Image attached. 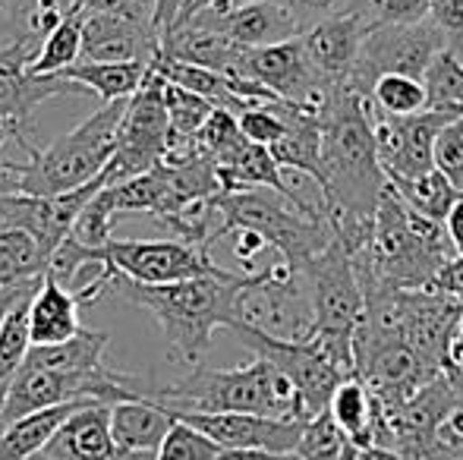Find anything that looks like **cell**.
<instances>
[{
	"label": "cell",
	"instance_id": "1",
	"mask_svg": "<svg viewBox=\"0 0 463 460\" xmlns=\"http://www.w3.org/2000/svg\"><path fill=\"white\" fill-rule=\"evenodd\" d=\"M318 209L335 239L347 249V256H354L366 243L375 205L388 186L375 158L366 99L347 86H337L318 111Z\"/></svg>",
	"mask_w": 463,
	"mask_h": 460
},
{
	"label": "cell",
	"instance_id": "2",
	"mask_svg": "<svg viewBox=\"0 0 463 460\" xmlns=\"http://www.w3.org/2000/svg\"><path fill=\"white\" fill-rule=\"evenodd\" d=\"M246 277V271H224L218 277L177 284H136L114 271L104 284V296H117L152 313L165 332L171 362L195 369L212 347V334L237 322V294Z\"/></svg>",
	"mask_w": 463,
	"mask_h": 460
},
{
	"label": "cell",
	"instance_id": "3",
	"mask_svg": "<svg viewBox=\"0 0 463 460\" xmlns=\"http://www.w3.org/2000/svg\"><path fill=\"white\" fill-rule=\"evenodd\" d=\"M451 258L454 249L445 228L420 218L391 186H384L366 243L350 256V265L369 300L391 290H432L439 271Z\"/></svg>",
	"mask_w": 463,
	"mask_h": 460
},
{
	"label": "cell",
	"instance_id": "4",
	"mask_svg": "<svg viewBox=\"0 0 463 460\" xmlns=\"http://www.w3.org/2000/svg\"><path fill=\"white\" fill-rule=\"evenodd\" d=\"M123 108H127V99L101 105L89 120H82L67 136L54 139L48 148L29 146L25 148L29 164L0 158V192L51 199L92 183L114 155Z\"/></svg>",
	"mask_w": 463,
	"mask_h": 460
},
{
	"label": "cell",
	"instance_id": "5",
	"mask_svg": "<svg viewBox=\"0 0 463 460\" xmlns=\"http://www.w3.org/2000/svg\"><path fill=\"white\" fill-rule=\"evenodd\" d=\"M148 400L180 413H252L306 423L293 385L265 360H252L237 369L195 366L174 385H155Z\"/></svg>",
	"mask_w": 463,
	"mask_h": 460
},
{
	"label": "cell",
	"instance_id": "6",
	"mask_svg": "<svg viewBox=\"0 0 463 460\" xmlns=\"http://www.w3.org/2000/svg\"><path fill=\"white\" fill-rule=\"evenodd\" d=\"M208 205L218 211V239L237 228L256 230L271 249L280 252V262L297 271L335 239L318 211L299 209L271 190L221 192Z\"/></svg>",
	"mask_w": 463,
	"mask_h": 460
},
{
	"label": "cell",
	"instance_id": "7",
	"mask_svg": "<svg viewBox=\"0 0 463 460\" xmlns=\"http://www.w3.org/2000/svg\"><path fill=\"white\" fill-rule=\"evenodd\" d=\"M303 277L309 284L316 332L312 338L347 375H354V332L366 313V296L356 281L350 256L337 239H331L318 256L303 265Z\"/></svg>",
	"mask_w": 463,
	"mask_h": 460
},
{
	"label": "cell",
	"instance_id": "8",
	"mask_svg": "<svg viewBox=\"0 0 463 460\" xmlns=\"http://www.w3.org/2000/svg\"><path fill=\"white\" fill-rule=\"evenodd\" d=\"M237 322L278 341H309L316 332V313L303 271L284 262L250 271L237 294Z\"/></svg>",
	"mask_w": 463,
	"mask_h": 460
},
{
	"label": "cell",
	"instance_id": "9",
	"mask_svg": "<svg viewBox=\"0 0 463 460\" xmlns=\"http://www.w3.org/2000/svg\"><path fill=\"white\" fill-rule=\"evenodd\" d=\"M448 48V38L432 16L410 25H372L363 35L360 54H356L354 73L347 80V89L363 99H369L372 86L382 76H413L422 80L426 67Z\"/></svg>",
	"mask_w": 463,
	"mask_h": 460
},
{
	"label": "cell",
	"instance_id": "10",
	"mask_svg": "<svg viewBox=\"0 0 463 460\" xmlns=\"http://www.w3.org/2000/svg\"><path fill=\"white\" fill-rule=\"evenodd\" d=\"M227 332L240 341L246 350H252L256 360H265L284 375L287 381L297 391L299 404H303L306 419L318 417V413L328 407L335 388L341 385L344 379H350L335 360L322 350L316 338L309 341H278L269 338V334L256 332V328L243 325V322H233L227 325Z\"/></svg>",
	"mask_w": 463,
	"mask_h": 460
},
{
	"label": "cell",
	"instance_id": "11",
	"mask_svg": "<svg viewBox=\"0 0 463 460\" xmlns=\"http://www.w3.org/2000/svg\"><path fill=\"white\" fill-rule=\"evenodd\" d=\"M167 108H165V80L148 70L142 86L127 99L120 127H117L114 155L108 161L110 183L139 177L165 161L167 155Z\"/></svg>",
	"mask_w": 463,
	"mask_h": 460
},
{
	"label": "cell",
	"instance_id": "12",
	"mask_svg": "<svg viewBox=\"0 0 463 460\" xmlns=\"http://www.w3.org/2000/svg\"><path fill=\"white\" fill-rule=\"evenodd\" d=\"M104 262L110 271L136 284H177L193 277H218L221 268L212 249L184 239H114L104 243Z\"/></svg>",
	"mask_w": 463,
	"mask_h": 460
},
{
	"label": "cell",
	"instance_id": "13",
	"mask_svg": "<svg viewBox=\"0 0 463 460\" xmlns=\"http://www.w3.org/2000/svg\"><path fill=\"white\" fill-rule=\"evenodd\" d=\"M231 76H243L252 80L278 101L287 105L309 108V111H322L325 99L335 92V82L322 80L306 61V51L299 44V35L290 42L269 44V48H243L240 51L237 70Z\"/></svg>",
	"mask_w": 463,
	"mask_h": 460
},
{
	"label": "cell",
	"instance_id": "14",
	"mask_svg": "<svg viewBox=\"0 0 463 460\" xmlns=\"http://www.w3.org/2000/svg\"><path fill=\"white\" fill-rule=\"evenodd\" d=\"M372 142H375V158L382 167L384 180L397 183V180H416L426 171H432V142L451 117L420 111L410 117H391L382 114L366 99Z\"/></svg>",
	"mask_w": 463,
	"mask_h": 460
},
{
	"label": "cell",
	"instance_id": "15",
	"mask_svg": "<svg viewBox=\"0 0 463 460\" xmlns=\"http://www.w3.org/2000/svg\"><path fill=\"white\" fill-rule=\"evenodd\" d=\"M174 419L193 426L195 432L214 442L221 451H269V455H293L303 436L299 419H271L252 413H180Z\"/></svg>",
	"mask_w": 463,
	"mask_h": 460
},
{
	"label": "cell",
	"instance_id": "16",
	"mask_svg": "<svg viewBox=\"0 0 463 460\" xmlns=\"http://www.w3.org/2000/svg\"><path fill=\"white\" fill-rule=\"evenodd\" d=\"M82 51L80 61L92 63H152L158 35L152 23H139L114 13H80Z\"/></svg>",
	"mask_w": 463,
	"mask_h": 460
},
{
	"label": "cell",
	"instance_id": "17",
	"mask_svg": "<svg viewBox=\"0 0 463 460\" xmlns=\"http://www.w3.org/2000/svg\"><path fill=\"white\" fill-rule=\"evenodd\" d=\"M193 19L221 32L237 48H269V44L290 42V38L299 35L297 19L284 6H278L275 0H252V4L243 6H231V10L208 6V10L195 13Z\"/></svg>",
	"mask_w": 463,
	"mask_h": 460
},
{
	"label": "cell",
	"instance_id": "18",
	"mask_svg": "<svg viewBox=\"0 0 463 460\" xmlns=\"http://www.w3.org/2000/svg\"><path fill=\"white\" fill-rule=\"evenodd\" d=\"M363 35H366V23L360 13H337V16L309 25L299 35V44L306 51V61L322 80L335 82V86H347Z\"/></svg>",
	"mask_w": 463,
	"mask_h": 460
},
{
	"label": "cell",
	"instance_id": "19",
	"mask_svg": "<svg viewBox=\"0 0 463 460\" xmlns=\"http://www.w3.org/2000/svg\"><path fill=\"white\" fill-rule=\"evenodd\" d=\"M38 457H44V460H155V455H127V451H117L114 438H110V407L108 404H89V407H80L76 413H70Z\"/></svg>",
	"mask_w": 463,
	"mask_h": 460
},
{
	"label": "cell",
	"instance_id": "20",
	"mask_svg": "<svg viewBox=\"0 0 463 460\" xmlns=\"http://www.w3.org/2000/svg\"><path fill=\"white\" fill-rule=\"evenodd\" d=\"M25 325H29V347H51L76 338L82 332V325L80 303H76L73 290H67L51 275H44L29 300Z\"/></svg>",
	"mask_w": 463,
	"mask_h": 460
},
{
	"label": "cell",
	"instance_id": "21",
	"mask_svg": "<svg viewBox=\"0 0 463 460\" xmlns=\"http://www.w3.org/2000/svg\"><path fill=\"white\" fill-rule=\"evenodd\" d=\"M171 426V410L152 404L148 398L110 407V438L117 451H127V455H155Z\"/></svg>",
	"mask_w": 463,
	"mask_h": 460
},
{
	"label": "cell",
	"instance_id": "22",
	"mask_svg": "<svg viewBox=\"0 0 463 460\" xmlns=\"http://www.w3.org/2000/svg\"><path fill=\"white\" fill-rule=\"evenodd\" d=\"M89 404H95V400L48 407V410L29 413V417H19L13 423H6L0 429V460H35L44 451V445L51 442V436L61 429L63 419Z\"/></svg>",
	"mask_w": 463,
	"mask_h": 460
},
{
	"label": "cell",
	"instance_id": "23",
	"mask_svg": "<svg viewBox=\"0 0 463 460\" xmlns=\"http://www.w3.org/2000/svg\"><path fill=\"white\" fill-rule=\"evenodd\" d=\"M148 67L146 63H92V61H76L73 67L61 70L57 80L70 82V86H80L86 92L98 95L104 105L110 101L129 99L136 89L142 86Z\"/></svg>",
	"mask_w": 463,
	"mask_h": 460
},
{
	"label": "cell",
	"instance_id": "24",
	"mask_svg": "<svg viewBox=\"0 0 463 460\" xmlns=\"http://www.w3.org/2000/svg\"><path fill=\"white\" fill-rule=\"evenodd\" d=\"M331 419L337 423V429L347 436V442L354 448H366L372 445V429H375V417H378V400L369 394V388L363 385L356 375L344 379L335 388L328 407Z\"/></svg>",
	"mask_w": 463,
	"mask_h": 460
},
{
	"label": "cell",
	"instance_id": "25",
	"mask_svg": "<svg viewBox=\"0 0 463 460\" xmlns=\"http://www.w3.org/2000/svg\"><path fill=\"white\" fill-rule=\"evenodd\" d=\"M110 334L108 332H89L82 328L76 338L51 347H29L23 366L32 369H61V372H92L104 366Z\"/></svg>",
	"mask_w": 463,
	"mask_h": 460
},
{
	"label": "cell",
	"instance_id": "26",
	"mask_svg": "<svg viewBox=\"0 0 463 460\" xmlns=\"http://www.w3.org/2000/svg\"><path fill=\"white\" fill-rule=\"evenodd\" d=\"M82 51V23L80 13H67L48 35L42 38V44L35 48V57L25 63V76H57L61 70L73 67L80 61Z\"/></svg>",
	"mask_w": 463,
	"mask_h": 460
},
{
	"label": "cell",
	"instance_id": "27",
	"mask_svg": "<svg viewBox=\"0 0 463 460\" xmlns=\"http://www.w3.org/2000/svg\"><path fill=\"white\" fill-rule=\"evenodd\" d=\"M426 89V111L463 120V61L451 48H445L422 73Z\"/></svg>",
	"mask_w": 463,
	"mask_h": 460
},
{
	"label": "cell",
	"instance_id": "28",
	"mask_svg": "<svg viewBox=\"0 0 463 460\" xmlns=\"http://www.w3.org/2000/svg\"><path fill=\"white\" fill-rule=\"evenodd\" d=\"M388 186L401 196V202L407 205V209H413L420 218L435 221V224L445 221V215L451 211V205L460 199V192L454 190V186L448 183L435 167L416 180H397V183H388Z\"/></svg>",
	"mask_w": 463,
	"mask_h": 460
},
{
	"label": "cell",
	"instance_id": "29",
	"mask_svg": "<svg viewBox=\"0 0 463 460\" xmlns=\"http://www.w3.org/2000/svg\"><path fill=\"white\" fill-rule=\"evenodd\" d=\"M48 256L23 230H0V287H16L44 277Z\"/></svg>",
	"mask_w": 463,
	"mask_h": 460
},
{
	"label": "cell",
	"instance_id": "30",
	"mask_svg": "<svg viewBox=\"0 0 463 460\" xmlns=\"http://www.w3.org/2000/svg\"><path fill=\"white\" fill-rule=\"evenodd\" d=\"M369 101L382 114L410 117V114L426 111V89H422V80L391 73V76L375 80V86H372V92H369Z\"/></svg>",
	"mask_w": 463,
	"mask_h": 460
},
{
	"label": "cell",
	"instance_id": "31",
	"mask_svg": "<svg viewBox=\"0 0 463 460\" xmlns=\"http://www.w3.org/2000/svg\"><path fill=\"white\" fill-rule=\"evenodd\" d=\"M347 448H350L347 436L337 429L331 413L322 410L318 417L303 423V436H299L293 457L297 460H344Z\"/></svg>",
	"mask_w": 463,
	"mask_h": 460
},
{
	"label": "cell",
	"instance_id": "32",
	"mask_svg": "<svg viewBox=\"0 0 463 460\" xmlns=\"http://www.w3.org/2000/svg\"><path fill=\"white\" fill-rule=\"evenodd\" d=\"M432 167L463 196V120H451L432 142Z\"/></svg>",
	"mask_w": 463,
	"mask_h": 460
},
{
	"label": "cell",
	"instance_id": "33",
	"mask_svg": "<svg viewBox=\"0 0 463 460\" xmlns=\"http://www.w3.org/2000/svg\"><path fill=\"white\" fill-rule=\"evenodd\" d=\"M221 455V448L214 442H208L202 432H195L193 426L174 419V426L167 429L165 442L155 451V460H214Z\"/></svg>",
	"mask_w": 463,
	"mask_h": 460
},
{
	"label": "cell",
	"instance_id": "34",
	"mask_svg": "<svg viewBox=\"0 0 463 460\" xmlns=\"http://www.w3.org/2000/svg\"><path fill=\"white\" fill-rule=\"evenodd\" d=\"M432 0H369L360 10L366 29L372 25H410L429 16Z\"/></svg>",
	"mask_w": 463,
	"mask_h": 460
},
{
	"label": "cell",
	"instance_id": "35",
	"mask_svg": "<svg viewBox=\"0 0 463 460\" xmlns=\"http://www.w3.org/2000/svg\"><path fill=\"white\" fill-rule=\"evenodd\" d=\"M237 127H240V133L246 136V142L265 146V148H271L280 136H284V123H280V117L275 111V101H271V105L243 108V111L237 114Z\"/></svg>",
	"mask_w": 463,
	"mask_h": 460
},
{
	"label": "cell",
	"instance_id": "36",
	"mask_svg": "<svg viewBox=\"0 0 463 460\" xmlns=\"http://www.w3.org/2000/svg\"><path fill=\"white\" fill-rule=\"evenodd\" d=\"M278 6H284L299 25V35H303L309 25L322 23L328 16H337V13H347L350 0H275Z\"/></svg>",
	"mask_w": 463,
	"mask_h": 460
},
{
	"label": "cell",
	"instance_id": "37",
	"mask_svg": "<svg viewBox=\"0 0 463 460\" xmlns=\"http://www.w3.org/2000/svg\"><path fill=\"white\" fill-rule=\"evenodd\" d=\"M429 16H432V23L445 32L448 48L463 61V0H432Z\"/></svg>",
	"mask_w": 463,
	"mask_h": 460
},
{
	"label": "cell",
	"instance_id": "38",
	"mask_svg": "<svg viewBox=\"0 0 463 460\" xmlns=\"http://www.w3.org/2000/svg\"><path fill=\"white\" fill-rule=\"evenodd\" d=\"M227 237H233V256L243 262V268H246V275L252 271V262H256V256L262 249H269V243H265L262 237H259L256 230H243V228H237V230H231Z\"/></svg>",
	"mask_w": 463,
	"mask_h": 460
},
{
	"label": "cell",
	"instance_id": "39",
	"mask_svg": "<svg viewBox=\"0 0 463 460\" xmlns=\"http://www.w3.org/2000/svg\"><path fill=\"white\" fill-rule=\"evenodd\" d=\"M38 284H42V277H38V281H29V284H16V287H0V325H4V319L19 306V303L29 300V296L35 294Z\"/></svg>",
	"mask_w": 463,
	"mask_h": 460
},
{
	"label": "cell",
	"instance_id": "40",
	"mask_svg": "<svg viewBox=\"0 0 463 460\" xmlns=\"http://www.w3.org/2000/svg\"><path fill=\"white\" fill-rule=\"evenodd\" d=\"M441 228H445V237H448V243H451L454 256H463V196L451 205V211L445 215Z\"/></svg>",
	"mask_w": 463,
	"mask_h": 460
},
{
	"label": "cell",
	"instance_id": "41",
	"mask_svg": "<svg viewBox=\"0 0 463 460\" xmlns=\"http://www.w3.org/2000/svg\"><path fill=\"white\" fill-rule=\"evenodd\" d=\"M350 460H403V457L391 448H382V445H366V448H354L350 445Z\"/></svg>",
	"mask_w": 463,
	"mask_h": 460
},
{
	"label": "cell",
	"instance_id": "42",
	"mask_svg": "<svg viewBox=\"0 0 463 460\" xmlns=\"http://www.w3.org/2000/svg\"><path fill=\"white\" fill-rule=\"evenodd\" d=\"M214 460H297L293 455H269V451H221Z\"/></svg>",
	"mask_w": 463,
	"mask_h": 460
},
{
	"label": "cell",
	"instance_id": "43",
	"mask_svg": "<svg viewBox=\"0 0 463 460\" xmlns=\"http://www.w3.org/2000/svg\"><path fill=\"white\" fill-rule=\"evenodd\" d=\"M214 4H218V0H186L184 10H180V16H177V25H184L186 19H193L195 13L208 10V6H214ZM177 25H174V29H177Z\"/></svg>",
	"mask_w": 463,
	"mask_h": 460
},
{
	"label": "cell",
	"instance_id": "44",
	"mask_svg": "<svg viewBox=\"0 0 463 460\" xmlns=\"http://www.w3.org/2000/svg\"><path fill=\"white\" fill-rule=\"evenodd\" d=\"M243 4H252V0H218L214 10H231V6H243Z\"/></svg>",
	"mask_w": 463,
	"mask_h": 460
},
{
	"label": "cell",
	"instance_id": "45",
	"mask_svg": "<svg viewBox=\"0 0 463 460\" xmlns=\"http://www.w3.org/2000/svg\"><path fill=\"white\" fill-rule=\"evenodd\" d=\"M369 0H350V6H347V13H360L363 6H366Z\"/></svg>",
	"mask_w": 463,
	"mask_h": 460
},
{
	"label": "cell",
	"instance_id": "46",
	"mask_svg": "<svg viewBox=\"0 0 463 460\" xmlns=\"http://www.w3.org/2000/svg\"><path fill=\"white\" fill-rule=\"evenodd\" d=\"M451 369H458V372H463V356H460V360H454V362H451Z\"/></svg>",
	"mask_w": 463,
	"mask_h": 460
},
{
	"label": "cell",
	"instance_id": "47",
	"mask_svg": "<svg viewBox=\"0 0 463 460\" xmlns=\"http://www.w3.org/2000/svg\"><path fill=\"white\" fill-rule=\"evenodd\" d=\"M35 460H44V457H35Z\"/></svg>",
	"mask_w": 463,
	"mask_h": 460
},
{
	"label": "cell",
	"instance_id": "48",
	"mask_svg": "<svg viewBox=\"0 0 463 460\" xmlns=\"http://www.w3.org/2000/svg\"><path fill=\"white\" fill-rule=\"evenodd\" d=\"M0 4H4V0H0Z\"/></svg>",
	"mask_w": 463,
	"mask_h": 460
}]
</instances>
